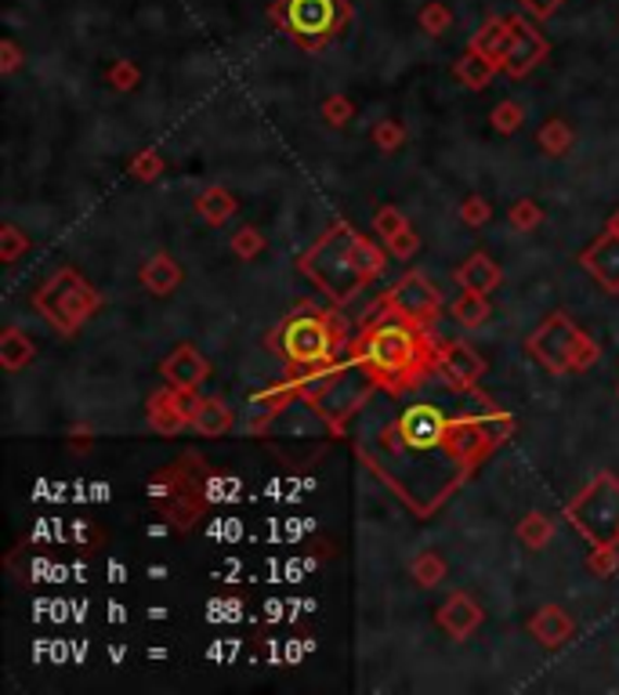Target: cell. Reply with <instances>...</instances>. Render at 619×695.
Listing matches in <instances>:
<instances>
[{"mask_svg": "<svg viewBox=\"0 0 619 695\" xmlns=\"http://www.w3.org/2000/svg\"><path fill=\"white\" fill-rule=\"evenodd\" d=\"M526 352L554 377H569L591 369L602 358V348L569 312H551L536 330L529 333Z\"/></svg>", "mask_w": 619, "mask_h": 695, "instance_id": "obj_4", "label": "cell"}, {"mask_svg": "<svg viewBox=\"0 0 619 695\" xmlns=\"http://www.w3.org/2000/svg\"><path fill=\"white\" fill-rule=\"evenodd\" d=\"M18 62H22V54L18 48L11 40H4V73H15L18 70Z\"/></svg>", "mask_w": 619, "mask_h": 695, "instance_id": "obj_43", "label": "cell"}, {"mask_svg": "<svg viewBox=\"0 0 619 695\" xmlns=\"http://www.w3.org/2000/svg\"><path fill=\"white\" fill-rule=\"evenodd\" d=\"M409 576H413V583L417 586H439L445 580V558L439 551H420L417 558L409 561Z\"/></svg>", "mask_w": 619, "mask_h": 695, "instance_id": "obj_25", "label": "cell"}, {"mask_svg": "<svg viewBox=\"0 0 619 695\" xmlns=\"http://www.w3.org/2000/svg\"><path fill=\"white\" fill-rule=\"evenodd\" d=\"M33 308L43 315V323H48L59 337H73V333H80V326L87 319L98 315V308H102V293H98L73 265H62L37 287V293H33Z\"/></svg>", "mask_w": 619, "mask_h": 695, "instance_id": "obj_5", "label": "cell"}, {"mask_svg": "<svg viewBox=\"0 0 619 695\" xmlns=\"http://www.w3.org/2000/svg\"><path fill=\"white\" fill-rule=\"evenodd\" d=\"M586 565H591L594 576H608V572L619 569V554H616V547H594V554L586 558Z\"/></svg>", "mask_w": 619, "mask_h": 695, "instance_id": "obj_40", "label": "cell"}, {"mask_svg": "<svg viewBox=\"0 0 619 695\" xmlns=\"http://www.w3.org/2000/svg\"><path fill=\"white\" fill-rule=\"evenodd\" d=\"M417 250H420V236L413 232V225H409V228H402L399 236H391V239H388V254H391V257H399V261H409L413 254H417Z\"/></svg>", "mask_w": 619, "mask_h": 695, "instance_id": "obj_39", "label": "cell"}, {"mask_svg": "<svg viewBox=\"0 0 619 695\" xmlns=\"http://www.w3.org/2000/svg\"><path fill=\"white\" fill-rule=\"evenodd\" d=\"M138 279H141V287L152 293V298H170V293L185 282V271L178 265V257L156 250V254L146 257V265L138 268Z\"/></svg>", "mask_w": 619, "mask_h": 695, "instance_id": "obj_17", "label": "cell"}, {"mask_svg": "<svg viewBox=\"0 0 619 695\" xmlns=\"http://www.w3.org/2000/svg\"><path fill=\"white\" fill-rule=\"evenodd\" d=\"M189 413H192V431L203 434V439H222V434L236 428V409L217 395H200V391H192Z\"/></svg>", "mask_w": 619, "mask_h": 695, "instance_id": "obj_15", "label": "cell"}, {"mask_svg": "<svg viewBox=\"0 0 619 695\" xmlns=\"http://www.w3.org/2000/svg\"><path fill=\"white\" fill-rule=\"evenodd\" d=\"M358 232L348 222H333L315 243L298 257V268L319 287L333 304H348L355 293H363L366 276L355 261Z\"/></svg>", "mask_w": 619, "mask_h": 695, "instance_id": "obj_3", "label": "cell"}, {"mask_svg": "<svg viewBox=\"0 0 619 695\" xmlns=\"http://www.w3.org/2000/svg\"><path fill=\"white\" fill-rule=\"evenodd\" d=\"M109 84H113L116 91H130V87L138 84V70L130 62H116L113 70H109Z\"/></svg>", "mask_w": 619, "mask_h": 695, "instance_id": "obj_41", "label": "cell"}, {"mask_svg": "<svg viewBox=\"0 0 619 695\" xmlns=\"http://www.w3.org/2000/svg\"><path fill=\"white\" fill-rule=\"evenodd\" d=\"M319 116H323L330 127H344V124H352V116H355V102H352V98H348V94H330V98H323Z\"/></svg>", "mask_w": 619, "mask_h": 695, "instance_id": "obj_33", "label": "cell"}, {"mask_svg": "<svg viewBox=\"0 0 619 695\" xmlns=\"http://www.w3.org/2000/svg\"><path fill=\"white\" fill-rule=\"evenodd\" d=\"M565 518L591 547H619V478L602 471L565 504Z\"/></svg>", "mask_w": 619, "mask_h": 695, "instance_id": "obj_6", "label": "cell"}, {"mask_svg": "<svg viewBox=\"0 0 619 695\" xmlns=\"http://www.w3.org/2000/svg\"><path fill=\"white\" fill-rule=\"evenodd\" d=\"M489 298L485 293H475V290H460L450 304V315L460 326H467V330H478L482 323H489Z\"/></svg>", "mask_w": 619, "mask_h": 695, "instance_id": "obj_23", "label": "cell"}, {"mask_svg": "<svg viewBox=\"0 0 619 695\" xmlns=\"http://www.w3.org/2000/svg\"><path fill=\"white\" fill-rule=\"evenodd\" d=\"M521 124H526V109L510 102V98L489 109V127H493L496 135H515V130H521Z\"/></svg>", "mask_w": 619, "mask_h": 695, "instance_id": "obj_29", "label": "cell"}, {"mask_svg": "<svg viewBox=\"0 0 619 695\" xmlns=\"http://www.w3.org/2000/svg\"><path fill=\"white\" fill-rule=\"evenodd\" d=\"M239 211V203H236V195L222 189V185H211V189H203L200 195H195V214L203 217L206 225H225L228 217H232Z\"/></svg>", "mask_w": 619, "mask_h": 695, "instance_id": "obj_22", "label": "cell"}, {"mask_svg": "<svg viewBox=\"0 0 619 695\" xmlns=\"http://www.w3.org/2000/svg\"><path fill=\"white\" fill-rule=\"evenodd\" d=\"M529 634L540 641L543 648H561L572 637V619L561 605H543L529 619Z\"/></svg>", "mask_w": 619, "mask_h": 695, "instance_id": "obj_19", "label": "cell"}, {"mask_svg": "<svg viewBox=\"0 0 619 695\" xmlns=\"http://www.w3.org/2000/svg\"><path fill=\"white\" fill-rule=\"evenodd\" d=\"M377 323H363V330L348 348V358L366 366L374 374L377 388L388 391H409L417 388L424 377L439 363V344L424 326H413L399 315L380 312L374 304Z\"/></svg>", "mask_w": 619, "mask_h": 695, "instance_id": "obj_1", "label": "cell"}, {"mask_svg": "<svg viewBox=\"0 0 619 695\" xmlns=\"http://www.w3.org/2000/svg\"><path fill=\"white\" fill-rule=\"evenodd\" d=\"M33 358H37L33 337L22 333L18 326H4V333H0V366H4L8 374H18V369H26Z\"/></svg>", "mask_w": 619, "mask_h": 695, "instance_id": "obj_20", "label": "cell"}, {"mask_svg": "<svg viewBox=\"0 0 619 695\" xmlns=\"http://www.w3.org/2000/svg\"><path fill=\"white\" fill-rule=\"evenodd\" d=\"M228 247H232V254L239 261H254L265 254V236H261L254 225H243L232 239H228Z\"/></svg>", "mask_w": 619, "mask_h": 695, "instance_id": "obj_32", "label": "cell"}, {"mask_svg": "<svg viewBox=\"0 0 619 695\" xmlns=\"http://www.w3.org/2000/svg\"><path fill=\"white\" fill-rule=\"evenodd\" d=\"M348 18H352V8L344 0H282V22L290 37L312 51L333 40Z\"/></svg>", "mask_w": 619, "mask_h": 695, "instance_id": "obj_8", "label": "cell"}, {"mask_svg": "<svg viewBox=\"0 0 619 695\" xmlns=\"http://www.w3.org/2000/svg\"><path fill=\"white\" fill-rule=\"evenodd\" d=\"M507 222L510 228H518V232H532V228H540L543 225V206L536 200H515L510 203V211H507Z\"/></svg>", "mask_w": 619, "mask_h": 695, "instance_id": "obj_31", "label": "cell"}, {"mask_svg": "<svg viewBox=\"0 0 619 695\" xmlns=\"http://www.w3.org/2000/svg\"><path fill=\"white\" fill-rule=\"evenodd\" d=\"M355 261H358V268H363V276L369 282H374L380 271L388 268V254L374 243V239H366V236L355 239Z\"/></svg>", "mask_w": 619, "mask_h": 695, "instance_id": "obj_28", "label": "cell"}, {"mask_svg": "<svg viewBox=\"0 0 619 695\" xmlns=\"http://www.w3.org/2000/svg\"><path fill=\"white\" fill-rule=\"evenodd\" d=\"M374 391H377L374 374H369L366 366H358L355 358H348V363L333 366L330 374H326L323 388L315 391L308 402H312L315 417L326 420V428L333 434H341L348 417H352L355 409H363Z\"/></svg>", "mask_w": 619, "mask_h": 695, "instance_id": "obj_7", "label": "cell"}, {"mask_svg": "<svg viewBox=\"0 0 619 695\" xmlns=\"http://www.w3.org/2000/svg\"><path fill=\"white\" fill-rule=\"evenodd\" d=\"M189 395L192 391H178L170 384L156 388L146 402V420L156 434H181L185 428H192V413H189Z\"/></svg>", "mask_w": 619, "mask_h": 695, "instance_id": "obj_12", "label": "cell"}, {"mask_svg": "<svg viewBox=\"0 0 619 695\" xmlns=\"http://www.w3.org/2000/svg\"><path fill=\"white\" fill-rule=\"evenodd\" d=\"M496 73H500L496 62L485 59V54L475 51V48L467 51V54H460V59H456V65H453V76L467 87V91H482V87L493 84Z\"/></svg>", "mask_w": 619, "mask_h": 695, "instance_id": "obj_21", "label": "cell"}, {"mask_svg": "<svg viewBox=\"0 0 619 695\" xmlns=\"http://www.w3.org/2000/svg\"><path fill=\"white\" fill-rule=\"evenodd\" d=\"M163 384L178 388V391H200L203 380L211 377V358H206L195 344H174L160 363Z\"/></svg>", "mask_w": 619, "mask_h": 695, "instance_id": "obj_11", "label": "cell"}, {"mask_svg": "<svg viewBox=\"0 0 619 695\" xmlns=\"http://www.w3.org/2000/svg\"><path fill=\"white\" fill-rule=\"evenodd\" d=\"M369 138H374V146L380 152H388V156H391V152H399L402 146H406V127H402L399 119H380Z\"/></svg>", "mask_w": 619, "mask_h": 695, "instance_id": "obj_34", "label": "cell"}, {"mask_svg": "<svg viewBox=\"0 0 619 695\" xmlns=\"http://www.w3.org/2000/svg\"><path fill=\"white\" fill-rule=\"evenodd\" d=\"M434 619H439V627L453 641H464V637H471L478 627H482V608H478V602H475L471 594L456 591V594L445 597L442 608H439V616H434Z\"/></svg>", "mask_w": 619, "mask_h": 695, "instance_id": "obj_16", "label": "cell"}, {"mask_svg": "<svg viewBox=\"0 0 619 695\" xmlns=\"http://www.w3.org/2000/svg\"><path fill=\"white\" fill-rule=\"evenodd\" d=\"M521 8H526L529 15H536V18H551L554 11L561 8V0H521Z\"/></svg>", "mask_w": 619, "mask_h": 695, "instance_id": "obj_42", "label": "cell"}, {"mask_svg": "<svg viewBox=\"0 0 619 695\" xmlns=\"http://www.w3.org/2000/svg\"><path fill=\"white\" fill-rule=\"evenodd\" d=\"M580 265L591 271L594 282L605 293H619V236L605 228V232L580 254Z\"/></svg>", "mask_w": 619, "mask_h": 695, "instance_id": "obj_14", "label": "cell"}, {"mask_svg": "<svg viewBox=\"0 0 619 695\" xmlns=\"http://www.w3.org/2000/svg\"><path fill=\"white\" fill-rule=\"evenodd\" d=\"M605 228H608V232H616V236H619V206H616L612 214H608V225H605Z\"/></svg>", "mask_w": 619, "mask_h": 695, "instance_id": "obj_44", "label": "cell"}, {"mask_svg": "<svg viewBox=\"0 0 619 695\" xmlns=\"http://www.w3.org/2000/svg\"><path fill=\"white\" fill-rule=\"evenodd\" d=\"M536 141L547 156H565V152L572 149V127L565 124V119H547V124L536 130Z\"/></svg>", "mask_w": 619, "mask_h": 695, "instance_id": "obj_27", "label": "cell"}, {"mask_svg": "<svg viewBox=\"0 0 619 695\" xmlns=\"http://www.w3.org/2000/svg\"><path fill=\"white\" fill-rule=\"evenodd\" d=\"M616 395H619V388H616Z\"/></svg>", "mask_w": 619, "mask_h": 695, "instance_id": "obj_45", "label": "cell"}, {"mask_svg": "<svg viewBox=\"0 0 619 695\" xmlns=\"http://www.w3.org/2000/svg\"><path fill=\"white\" fill-rule=\"evenodd\" d=\"M130 178L135 181H156L160 174H163V156L156 149H141L135 160H130Z\"/></svg>", "mask_w": 619, "mask_h": 695, "instance_id": "obj_36", "label": "cell"}, {"mask_svg": "<svg viewBox=\"0 0 619 695\" xmlns=\"http://www.w3.org/2000/svg\"><path fill=\"white\" fill-rule=\"evenodd\" d=\"M434 374H442L453 388H475L485 374V358L475 352L471 344L464 341H445L439 344V363H434Z\"/></svg>", "mask_w": 619, "mask_h": 695, "instance_id": "obj_13", "label": "cell"}, {"mask_svg": "<svg viewBox=\"0 0 619 695\" xmlns=\"http://www.w3.org/2000/svg\"><path fill=\"white\" fill-rule=\"evenodd\" d=\"M29 243H33V239L22 232L15 222L0 225V261H4V265H15V261L29 250Z\"/></svg>", "mask_w": 619, "mask_h": 695, "instance_id": "obj_30", "label": "cell"}, {"mask_svg": "<svg viewBox=\"0 0 619 695\" xmlns=\"http://www.w3.org/2000/svg\"><path fill=\"white\" fill-rule=\"evenodd\" d=\"M489 217H493V206H489L485 195L471 192V195H467V200L460 203V222H464V225L482 228V225L489 222Z\"/></svg>", "mask_w": 619, "mask_h": 695, "instance_id": "obj_37", "label": "cell"}, {"mask_svg": "<svg viewBox=\"0 0 619 695\" xmlns=\"http://www.w3.org/2000/svg\"><path fill=\"white\" fill-rule=\"evenodd\" d=\"M348 337V326L337 312H315L312 304H301L298 312L287 315L268 337V348L282 363L304 369L333 366L337 352H341Z\"/></svg>", "mask_w": 619, "mask_h": 695, "instance_id": "obj_2", "label": "cell"}, {"mask_svg": "<svg viewBox=\"0 0 619 695\" xmlns=\"http://www.w3.org/2000/svg\"><path fill=\"white\" fill-rule=\"evenodd\" d=\"M450 22H453V15L445 4H428L420 11V26H424V33H431V37H442V33L450 29Z\"/></svg>", "mask_w": 619, "mask_h": 695, "instance_id": "obj_38", "label": "cell"}, {"mask_svg": "<svg viewBox=\"0 0 619 695\" xmlns=\"http://www.w3.org/2000/svg\"><path fill=\"white\" fill-rule=\"evenodd\" d=\"M554 536V521L547 515H540V510H529L526 518L518 521V540L526 543L529 551H543Z\"/></svg>", "mask_w": 619, "mask_h": 695, "instance_id": "obj_26", "label": "cell"}, {"mask_svg": "<svg viewBox=\"0 0 619 695\" xmlns=\"http://www.w3.org/2000/svg\"><path fill=\"white\" fill-rule=\"evenodd\" d=\"M453 282H456L460 290L493 293V290L500 287V282H504V268H500L489 254H482V250H475V254L467 257L464 265L453 268Z\"/></svg>", "mask_w": 619, "mask_h": 695, "instance_id": "obj_18", "label": "cell"}, {"mask_svg": "<svg viewBox=\"0 0 619 695\" xmlns=\"http://www.w3.org/2000/svg\"><path fill=\"white\" fill-rule=\"evenodd\" d=\"M543 59H547V40H543L540 33L529 26V22L510 18L507 48H504V54H500V62H496L500 73H507L510 80H521V76H529Z\"/></svg>", "mask_w": 619, "mask_h": 695, "instance_id": "obj_10", "label": "cell"}, {"mask_svg": "<svg viewBox=\"0 0 619 695\" xmlns=\"http://www.w3.org/2000/svg\"><path fill=\"white\" fill-rule=\"evenodd\" d=\"M402 228H409V222H406V214H402L399 206H391V203H388V206H377V214H374V232H377L380 239H384V243H388L391 236H399Z\"/></svg>", "mask_w": 619, "mask_h": 695, "instance_id": "obj_35", "label": "cell"}, {"mask_svg": "<svg viewBox=\"0 0 619 695\" xmlns=\"http://www.w3.org/2000/svg\"><path fill=\"white\" fill-rule=\"evenodd\" d=\"M475 424H478V431H482V439L489 450H500L510 434H515V417L504 409H485V413H475Z\"/></svg>", "mask_w": 619, "mask_h": 695, "instance_id": "obj_24", "label": "cell"}, {"mask_svg": "<svg viewBox=\"0 0 619 695\" xmlns=\"http://www.w3.org/2000/svg\"><path fill=\"white\" fill-rule=\"evenodd\" d=\"M377 308L388 312V315H399V319H406L413 326L431 330V323H439L445 301H442V290L434 287L424 271H406V276H402L395 287L377 301Z\"/></svg>", "mask_w": 619, "mask_h": 695, "instance_id": "obj_9", "label": "cell"}]
</instances>
